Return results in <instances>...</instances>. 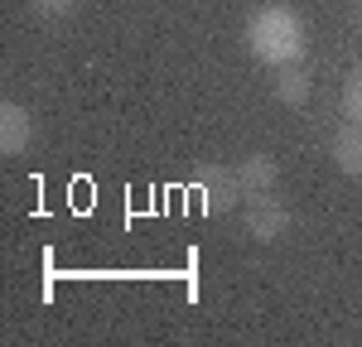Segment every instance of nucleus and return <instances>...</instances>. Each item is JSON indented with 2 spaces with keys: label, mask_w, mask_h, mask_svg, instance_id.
I'll list each match as a JSON object with an SVG mask.
<instances>
[{
  "label": "nucleus",
  "mask_w": 362,
  "mask_h": 347,
  "mask_svg": "<svg viewBox=\"0 0 362 347\" xmlns=\"http://www.w3.org/2000/svg\"><path fill=\"white\" fill-rule=\"evenodd\" d=\"M276 102L280 106H305L309 102V73L300 68V63L276 68Z\"/></svg>",
  "instance_id": "obj_7"
},
{
  "label": "nucleus",
  "mask_w": 362,
  "mask_h": 347,
  "mask_svg": "<svg viewBox=\"0 0 362 347\" xmlns=\"http://www.w3.org/2000/svg\"><path fill=\"white\" fill-rule=\"evenodd\" d=\"M237 183H242V198H271L280 183V164L276 154H247L237 164Z\"/></svg>",
  "instance_id": "obj_5"
},
{
  "label": "nucleus",
  "mask_w": 362,
  "mask_h": 347,
  "mask_svg": "<svg viewBox=\"0 0 362 347\" xmlns=\"http://www.w3.org/2000/svg\"><path fill=\"white\" fill-rule=\"evenodd\" d=\"M338 106H343V121H358V126H362V63L348 68L343 92H338Z\"/></svg>",
  "instance_id": "obj_8"
},
{
  "label": "nucleus",
  "mask_w": 362,
  "mask_h": 347,
  "mask_svg": "<svg viewBox=\"0 0 362 347\" xmlns=\"http://www.w3.org/2000/svg\"><path fill=\"white\" fill-rule=\"evenodd\" d=\"M242 39H247L251 54L261 58V63H271V68L300 63L309 49V29L300 20V10H290V5H261L247 20Z\"/></svg>",
  "instance_id": "obj_1"
},
{
  "label": "nucleus",
  "mask_w": 362,
  "mask_h": 347,
  "mask_svg": "<svg viewBox=\"0 0 362 347\" xmlns=\"http://www.w3.org/2000/svg\"><path fill=\"white\" fill-rule=\"evenodd\" d=\"M25 5H29V15H39L44 25H49V20H63V15H73V10H78V0H25Z\"/></svg>",
  "instance_id": "obj_9"
},
{
  "label": "nucleus",
  "mask_w": 362,
  "mask_h": 347,
  "mask_svg": "<svg viewBox=\"0 0 362 347\" xmlns=\"http://www.w3.org/2000/svg\"><path fill=\"white\" fill-rule=\"evenodd\" d=\"M198 193H203V212L208 217H223L237 207L242 198V183H237V169H223V164H198Z\"/></svg>",
  "instance_id": "obj_2"
},
{
  "label": "nucleus",
  "mask_w": 362,
  "mask_h": 347,
  "mask_svg": "<svg viewBox=\"0 0 362 347\" xmlns=\"http://www.w3.org/2000/svg\"><path fill=\"white\" fill-rule=\"evenodd\" d=\"M29 140H34V116L20 102H0V154L15 159L29 150Z\"/></svg>",
  "instance_id": "obj_4"
},
{
  "label": "nucleus",
  "mask_w": 362,
  "mask_h": 347,
  "mask_svg": "<svg viewBox=\"0 0 362 347\" xmlns=\"http://www.w3.org/2000/svg\"><path fill=\"white\" fill-rule=\"evenodd\" d=\"M285 231H290V212H285L276 198H247V236L251 241L271 246Z\"/></svg>",
  "instance_id": "obj_3"
},
{
  "label": "nucleus",
  "mask_w": 362,
  "mask_h": 347,
  "mask_svg": "<svg viewBox=\"0 0 362 347\" xmlns=\"http://www.w3.org/2000/svg\"><path fill=\"white\" fill-rule=\"evenodd\" d=\"M358 10H362V0H358Z\"/></svg>",
  "instance_id": "obj_10"
},
{
  "label": "nucleus",
  "mask_w": 362,
  "mask_h": 347,
  "mask_svg": "<svg viewBox=\"0 0 362 347\" xmlns=\"http://www.w3.org/2000/svg\"><path fill=\"white\" fill-rule=\"evenodd\" d=\"M329 154H334L338 174H348V178H362V126L358 121H343L334 130V140H329Z\"/></svg>",
  "instance_id": "obj_6"
}]
</instances>
